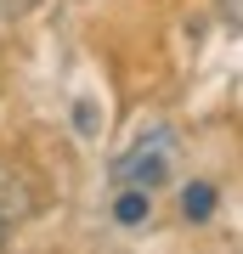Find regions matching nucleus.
Listing matches in <instances>:
<instances>
[{"label": "nucleus", "instance_id": "obj_1", "mask_svg": "<svg viewBox=\"0 0 243 254\" xmlns=\"http://www.w3.org/2000/svg\"><path fill=\"white\" fill-rule=\"evenodd\" d=\"M170 164H175V136H170V130H153V136H142L130 153L113 158V181L147 192V187H164V181H170Z\"/></svg>", "mask_w": 243, "mask_h": 254}, {"label": "nucleus", "instance_id": "obj_2", "mask_svg": "<svg viewBox=\"0 0 243 254\" xmlns=\"http://www.w3.org/2000/svg\"><path fill=\"white\" fill-rule=\"evenodd\" d=\"M113 220H119V226H142V220H147V192L142 187L119 192V198H113Z\"/></svg>", "mask_w": 243, "mask_h": 254}, {"label": "nucleus", "instance_id": "obj_3", "mask_svg": "<svg viewBox=\"0 0 243 254\" xmlns=\"http://www.w3.org/2000/svg\"><path fill=\"white\" fill-rule=\"evenodd\" d=\"M181 209H187V220H209V209H215V187H187L181 192Z\"/></svg>", "mask_w": 243, "mask_h": 254}, {"label": "nucleus", "instance_id": "obj_4", "mask_svg": "<svg viewBox=\"0 0 243 254\" xmlns=\"http://www.w3.org/2000/svg\"><path fill=\"white\" fill-rule=\"evenodd\" d=\"M74 130H80V136H96V108H90V102L74 108Z\"/></svg>", "mask_w": 243, "mask_h": 254}, {"label": "nucleus", "instance_id": "obj_5", "mask_svg": "<svg viewBox=\"0 0 243 254\" xmlns=\"http://www.w3.org/2000/svg\"><path fill=\"white\" fill-rule=\"evenodd\" d=\"M0 249H6V215H0Z\"/></svg>", "mask_w": 243, "mask_h": 254}]
</instances>
